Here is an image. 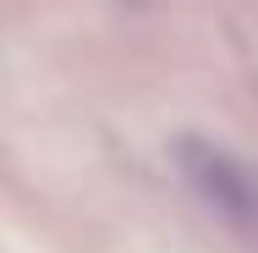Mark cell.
I'll return each mask as SVG.
<instances>
[{
	"label": "cell",
	"instance_id": "cell-1",
	"mask_svg": "<svg viewBox=\"0 0 258 253\" xmlns=\"http://www.w3.org/2000/svg\"><path fill=\"white\" fill-rule=\"evenodd\" d=\"M181 171H187V182L198 187V198L209 209H220L231 226H242V231H258V176L236 160V154L214 149L204 138H187L181 143Z\"/></svg>",
	"mask_w": 258,
	"mask_h": 253
}]
</instances>
